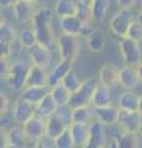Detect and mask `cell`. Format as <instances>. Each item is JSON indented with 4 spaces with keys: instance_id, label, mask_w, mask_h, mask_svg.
I'll list each match as a JSON object with an SVG mask.
<instances>
[{
    "instance_id": "cell-15",
    "label": "cell",
    "mask_w": 142,
    "mask_h": 148,
    "mask_svg": "<svg viewBox=\"0 0 142 148\" xmlns=\"http://www.w3.org/2000/svg\"><path fill=\"white\" fill-rule=\"evenodd\" d=\"M29 56L31 59V64H34V66L47 68L51 64L52 56L49 52V48L38 42L29 49Z\"/></svg>"
},
{
    "instance_id": "cell-37",
    "label": "cell",
    "mask_w": 142,
    "mask_h": 148,
    "mask_svg": "<svg viewBox=\"0 0 142 148\" xmlns=\"http://www.w3.org/2000/svg\"><path fill=\"white\" fill-rule=\"evenodd\" d=\"M0 99H1V116H5L9 108H10V100H9L8 95L5 94V92H1Z\"/></svg>"
},
{
    "instance_id": "cell-24",
    "label": "cell",
    "mask_w": 142,
    "mask_h": 148,
    "mask_svg": "<svg viewBox=\"0 0 142 148\" xmlns=\"http://www.w3.org/2000/svg\"><path fill=\"white\" fill-rule=\"evenodd\" d=\"M49 91H51V88L48 85H46V86H26L24 90L20 91L21 92L20 96L31 104L37 105Z\"/></svg>"
},
{
    "instance_id": "cell-44",
    "label": "cell",
    "mask_w": 142,
    "mask_h": 148,
    "mask_svg": "<svg viewBox=\"0 0 142 148\" xmlns=\"http://www.w3.org/2000/svg\"><path fill=\"white\" fill-rule=\"evenodd\" d=\"M139 112L140 115L142 116V95H141V98H140V105H139Z\"/></svg>"
},
{
    "instance_id": "cell-49",
    "label": "cell",
    "mask_w": 142,
    "mask_h": 148,
    "mask_svg": "<svg viewBox=\"0 0 142 148\" xmlns=\"http://www.w3.org/2000/svg\"><path fill=\"white\" fill-rule=\"evenodd\" d=\"M102 148H109V147H106V146H105V147H102Z\"/></svg>"
},
{
    "instance_id": "cell-5",
    "label": "cell",
    "mask_w": 142,
    "mask_h": 148,
    "mask_svg": "<svg viewBox=\"0 0 142 148\" xmlns=\"http://www.w3.org/2000/svg\"><path fill=\"white\" fill-rule=\"evenodd\" d=\"M119 49H120L122 61L126 66L136 67L142 62V51L140 42H136L129 37H123L119 40Z\"/></svg>"
},
{
    "instance_id": "cell-18",
    "label": "cell",
    "mask_w": 142,
    "mask_h": 148,
    "mask_svg": "<svg viewBox=\"0 0 142 148\" xmlns=\"http://www.w3.org/2000/svg\"><path fill=\"white\" fill-rule=\"evenodd\" d=\"M140 78L136 67L125 66L120 69V85L126 90H136L140 86Z\"/></svg>"
},
{
    "instance_id": "cell-29",
    "label": "cell",
    "mask_w": 142,
    "mask_h": 148,
    "mask_svg": "<svg viewBox=\"0 0 142 148\" xmlns=\"http://www.w3.org/2000/svg\"><path fill=\"white\" fill-rule=\"evenodd\" d=\"M110 8V0H93L90 5L91 20L95 24H100L106 16Z\"/></svg>"
},
{
    "instance_id": "cell-14",
    "label": "cell",
    "mask_w": 142,
    "mask_h": 148,
    "mask_svg": "<svg viewBox=\"0 0 142 148\" xmlns=\"http://www.w3.org/2000/svg\"><path fill=\"white\" fill-rule=\"evenodd\" d=\"M120 116V108L115 105H109L104 108L94 109V117L102 122L104 126H114L119 121Z\"/></svg>"
},
{
    "instance_id": "cell-21",
    "label": "cell",
    "mask_w": 142,
    "mask_h": 148,
    "mask_svg": "<svg viewBox=\"0 0 142 148\" xmlns=\"http://www.w3.org/2000/svg\"><path fill=\"white\" fill-rule=\"evenodd\" d=\"M69 130L72 132L74 145L78 148H83L89 138L90 133V125L89 123H80V122H72L69 126Z\"/></svg>"
},
{
    "instance_id": "cell-3",
    "label": "cell",
    "mask_w": 142,
    "mask_h": 148,
    "mask_svg": "<svg viewBox=\"0 0 142 148\" xmlns=\"http://www.w3.org/2000/svg\"><path fill=\"white\" fill-rule=\"evenodd\" d=\"M31 66L25 59H17L15 62H11L10 71L6 77V82L9 86L14 91H22L26 86V80L29 77Z\"/></svg>"
},
{
    "instance_id": "cell-19",
    "label": "cell",
    "mask_w": 142,
    "mask_h": 148,
    "mask_svg": "<svg viewBox=\"0 0 142 148\" xmlns=\"http://www.w3.org/2000/svg\"><path fill=\"white\" fill-rule=\"evenodd\" d=\"M113 104V92L111 88L105 86L103 84H98L97 89H95L93 98H91L90 105L94 109L104 108V106H109Z\"/></svg>"
},
{
    "instance_id": "cell-27",
    "label": "cell",
    "mask_w": 142,
    "mask_h": 148,
    "mask_svg": "<svg viewBox=\"0 0 142 148\" xmlns=\"http://www.w3.org/2000/svg\"><path fill=\"white\" fill-rule=\"evenodd\" d=\"M140 95H137L134 90H126L120 94L117 100V106L125 111H139Z\"/></svg>"
},
{
    "instance_id": "cell-35",
    "label": "cell",
    "mask_w": 142,
    "mask_h": 148,
    "mask_svg": "<svg viewBox=\"0 0 142 148\" xmlns=\"http://www.w3.org/2000/svg\"><path fill=\"white\" fill-rule=\"evenodd\" d=\"M126 37L136 41V42H142V22H140L137 18L132 21V24L129 27V31H127Z\"/></svg>"
},
{
    "instance_id": "cell-16",
    "label": "cell",
    "mask_w": 142,
    "mask_h": 148,
    "mask_svg": "<svg viewBox=\"0 0 142 148\" xmlns=\"http://www.w3.org/2000/svg\"><path fill=\"white\" fill-rule=\"evenodd\" d=\"M100 84L109 88H115L120 85V69H117L113 64H104L99 71Z\"/></svg>"
},
{
    "instance_id": "cell-31",
    "label": "cell",
    "mask_w": 142,
    "mask_h": 148,
    "mask_svg": "<svg viewBox=\"0 0 142 148\" xmlns=\"http://www.w3.org/2000/svg\"><path fill=\"white\" fill-rule=\"evenodd\" d=\"M49 92H51L52 98L56 100V103L58 104V106H68V103H69L72 92L68 90L67 88L62 84V83H59V84L52 86Z\"/></svg>"
},
{
    "instance_id": "cell-47",
    "label": "cell",
    "mask_w": 142,
    "mask_h": 148,
    "mask_svg": "<svg viewBox=\"0 0 142 148\" xmlns=\"http://www.w3.org/2000/svg\"><path fill=\"white\" fill-rule=\"evenodd\" d=\"M30 1H32V3H35V4H42V3L46 1V0H30Z\"/></svg>"
},
{
    "instance_id": "cell-42",
    "label": "cell",
    "mask_w": 142,
    "mask_h": 148,
    "mask_svg": "<svg viewBox=\"0 0 142 148\" xmlns=\"http://www.w3.org/2000/svg\"><path fill=\"white\" fill-rule=\"evenodd\" d=\"M78 3L83 4V5H85V6H90L91 3H93V0H78Z\"/></svg>"
},
{
    "instance_id": "cell-28",
    "label": "cell",
    "mask_w": 142,
    "mask_h": 148,
    "mask_svg": "<svg viewBox=\"0 0 142 148\" xmlns=\"http://www.w3.org/2000/svg\"><path fill=\"white\" fill-rule=\"evenodd\" d=\"M58 104L56 103V100L52 98L51 92H48L45 98L36 105V115H38L41 117L47 119L51 115H53L58 110Z\"/></svg>"
},
{
    "instance_id": "cell-34",
    "label": "cell",
    "mask_w": 142,
    "mask_h": 148,
    "mask_svg": "<svg viewBox=\"0 0 142 148\" xmlns=\"http://www.w3.org/2000/svg\"><path fill=\"white\" fill-rule=\"evenodd\" d=\"M62 84L64 85L71 92H74V91H77L82 86V84H83V80L79 78V75L77 74V72H74L72 69V71L68 73L64 78H63Z\"/></svg>"
},
{
    "instance_id": "cell-25",
    "label": "cell",
    "mask_w": 142,
    "mask_h": 148,
    "mask_svg": "<svg viewBox=\"0 0 142 148\" xmlns=\"http://www.w3.org/2000/svg\"><path fill=\"white\" fill-rule=\"evenodd\" d=\"M117 148H140V135L137 132L121 131L114 137Z\"/></svg>"
},
{
    "instance_id": "cell-38",
    "label": "cell",
    "mask_w": 142,
    "mask_h": 148,
    "mask_svg": "<svg viewBox=\"0 0 142 148\" xmlns=\"http://www.w3.org/2000/svg\"><path fill=\"white\" fill-rule=\"evenodd\" d=\"M116 3L122 10H131L136 5V0H116Z\"/></svg>"
},
{
    "instance_id": "cell-43",
    "label": "cell",
    "mask_w": 142,
    "mask_h": 148,
    "mask_svg": "<svg viewBox=\"0 0 142 148\" xmlns=\"http://www.w3.org/2000/svg\"><path fill=\"white\" fill-rule=\"evenodd\" d=\"M3 148H19V147H17V146H14V145H11V143L5 142V145H4Z\"/></svg>"
},
{
    "instance_id": "cell-23",
    "label": "cell",
    "mask_w": 142,
    "mask_h": 148,
    "mask_svg": "<svg viewBox=\"0 0 142 148\" xmlns=\"http://www.w3.org/2000/svg\"><path fill=\"white\" fill-rule=\"evenodd\" d=\"M27 137L25 135L22 125L16 123L15 126H10L5 131V142L11 143L14 146H17L19 148H26Z\"/></svg>"
},
{
    "instance_id": "cell-2",
    "label": "cell",
    "mask_w": 142,
    "mask_h": 148,
    "mask_svg": "<svg viewBox=\"0 0 142 148\" xmlns=\"http://www.w3.org/2000/svg\"><path fill=\"white\" fill-rule=\"evenodd\" d=\"M72 110L68 106H59L58 110L46 119V137L53 141L72 125Z\"/></svg>"
},
{
    "instance_id": "cell-39",
    "label": "cell",
    "mask_w": 142,
    "mask_h": 148,
    "mask_svg": "<svg viewBox=\"0 0 142 148\" xmlns=\"http://www.w3.org/2000/svg\"><path fill=\"white\" fill-rule=\"evenodd\" d=\"M17 0H0V6L3 9H8V8H12L15 5V3Z\"/></svg>"
},
{
    "instance_id": "cell-10",
    "label": "cell",
    "mask_w": 142,
    "mask_h": 148,
    "mask_svg": "<svg viewBox=\"0 0 142 148\" xmlns=\"http://www.w3.org/2000/svg\"><path fill=\"white\" fill-rule=\"evenodd\" d=\"M36 115V105L29 103L21 96L12 105V120L19 125H24Z\"/></svg>"
},
{
    "instance_id": "cell-13",
    "label": "cell",
    "mask_w": 142,
    "mask_h": 148,
    "mask_svg": "<svg viewBox=\"0 0 142 148\" xmlns=\"http://www.w3.org/2000/svg\"><path fill=\"white\" fill-rule=\"evenodd\" d=\"M106 146V135L105 126L98 120L90 123V133L88 142L83 148H102Z\"/></svg>"
},
{
    "instance_id": "cell-32",
    "label": "cell",
    "mask_w": 142,
    "mask_h": 148,
    "mask_svg": "<svg viewBox=\"0 0 142 148\" xmlns=\"http://www.w3.org/2000/svg\"><path fill=\"white\" fill-rule=\"evenodd\" d=\"M19 41L24 48L30 49L32 46L37 43V36L32 27H24L19 31Z\"/></svg>"
},
{
    "instance_id": "cell-8",
    "label": "cell",
    "mask_w": 142,
    "mask_h": 148,
    "mask_svg": "<svg viewBox=\"0 0 142 148\" xmlns=\"http://www.w3.org/2000/svg\"><path fill=\"white\" fill-rule=\"evenodd\" d=\"M59 29H61L62 34L86 37L90 34V31L93 30V27L90 25L84 24L83 20L78 15H73L59 18Z\"/></svg>"
},
{
    "instance_id": "cell-12",
    "label": "cell",
    "mask_w": 142,
    "mask_h": 148,
    "mask_svg": "<svg viewBox=\"0 0 142 148\" xmlns=\"http://www.w3.org/2000/svg\"><path fill=\"white\" fill-rule=\"evenodd\" d=\"M142 123V116L139 111H125L120 109V116H119L117 125L122 131L137 132Z\"/></svg>"
},
{
    "instance_id": "cell-6",
    "label": "cell",
    "mask_w": 142,
    "mask_h": 148,
    "mask_svg": "<svg viewBox=\"0 0 142 148\" xmlns=\"http://www.w3.org/2000/svg\"><path fill=\"white\" fill-rule=\"evenodd\" d=\"M134 20H136V18L134 17V14L131 12V10H122V9H120V11L114 14L113 17L110 18L109 30L119 40L123 38V37H126L129 27Z\"/></svg>"
},
{
    "instance_id": "cell-33",
    "label": "cell",
    "mask_w": 142,
    "mask_h": 148,
    "mask_svg": "<svg viewBox=\"0 0 142 148\" xmlns=\"http://www.w3.org/2000/svg\"><path fill=\"white\" fill-rule=\"evenodd\" d=\"M53 142L54 148H74V140H73L72 132L69 128H67L66 131H63L58 137H56Z\"/></svg>"
},
{
    "instance_id": "cell-48",
    "label": "cell",
    "mask_w": 142,
    "mask_h": 148,
    "mask_svg": "<svg viewBox=\"0 0 142 148\" xmlns=\"http://www.w3.org/2000/svg\"><path fill=\"white\" fill-rule=\"evenodd\" d=\"M137 133L140 135V137H142V123H141V126H140V128H139V131H137Z\"/></svg>"
},
{
    "instance_id": "cell-46",
    "label": "cell",
    "mask_w": 142,
    "mask_h": 148,
    "mask_svg": "<svg viewBox=\"0 0 142 148\" xmlns=\"http://www.w3.org/2000/svg\"><path fill=\"white\" fill-rule=\"evenodd\" d=\"M137 20H139L140 22H142V9H141V10H140V12H139V15H137Z\"/></svg>"
},
{
    "instance_id": "cell-36",
    "label": "cell",
    "mask_w": 142,
    "mask_h": 148,
    "mask_svg": "<svg viewBox=\"0 0 142 148\" xmlns=\"http://www.w3.org/2000/svg\"><path fill=\"white\" fill-rule=\"evenodd\" d=\"M10 66L11 62L9 61V58L0 57V74H1V78H4V79H6L9 71H10Z\"/></svg>"
},
{
    "instance_id": "cell-41",
    "label": "cell",
    "mask_w": 142,
    "mask_h": 148,
    "mask_svg": "<svg viewBox=\"0 0 142 148\" xmlns=\"http://www.w3.org/2000/svg\"><path fill=\"white\" fill-rule=\"evenodd\" d=\"M136 69H137V74H139V78H140V83H141V85H142V62L140 64H137Z\"/></svg>"
},
{
    "instance_id": "cell-17",
    "label": "cell",
    "mask_w": 142,
    "mask_h": 148,
    "mask_svg": "<svg viewBox=\"0 0 142 148\" xmlns=\"http://www.w3.org/2000/svg\"><path fill=\"white\" fill-rule=\"evenodd\" d=\"M72 69H73V62L61 58V61L54 66V68L48 74V86L52 88L54 85L59 84V83H62L63 78H64Z\"/></svg>"
},
{
    "instance_id": "cell-1",
    "label": "cell",
    "mask_w": 142,
    "mask_h": 148,
    "mask_svg": "<svg viewBox=\"0 0 142 148\" xmlns=\"http://www.w3.org/2000/svg\"><path fill=\"white\" fill-rule=\"evenodd\" d=\"M53 16L54 11H52L51 8L42 6L37 9L35 14V17L32 20V29L37 36V42L51 48L54 43V32H53Z\"/></svg>"
},
{
    "instance_id": "cell-22",
    "label": "cell",
    "mask_w": 142,
    "mask_h": 148,
    "mask_svg": "<svg viewBox=\"0 0 142 148\" xmlns=\"http://www.w3.org/2000/svg\"><path fill=\"white\" fill-rule=\"evenodd\" d=\"M86 38V47L91 52H100L105 48L106 45V37L102 29L99 27H93V30L90 31V34L85 37Z\"/></svg>"
},
{
    "instance_id": "cell-11",
    "label": "cell",
    "mask_w": 142,
    "mask_h": 148,
    "mask_svg": "<svg viewBox=\"0 0 142 148\" xmlns=\"http://www.w3.org/2000/svg\"><path fill=\"white\" fill-rule=\"evenodd\" d=\"M36 5L30 0H17L15 3V5L12 6V12H14V17L19 24H29L32 22L35 14L37 11Z\"/></svg>"
},
{
    "instance_id": "cell-26",
    "label": "cell",
    "mask_w": 142,
    "mask_h": 148,
    "mask_svg": "<svg viewBox=\"0 0 142 148\" xmlns=\"http://www.w3.org/2000/svg\"><path fill=\"white\" fill-rule=\"evenodd\" d=\"M78 9H79V3H77L75 0H57V3L54 4L53 11L58 18H62L77 15Z\"/></svg>"
},
{
    "instance_id": "cell-4",
    "label": "cell",
    "mask_w": 142,
    "mask_h": 148,
    "mask_svg": "<svg viewBox=\"0 0 142 148\" xmlns=\"http://www.w3.org/2000/svg\"><path fill=\"white\" fill-rule=\"evenodd\" d=\"M98 86V82L94 78H88V79L83 80V84L78 89L77 91L72 92L69 103H68V108L71 110L80 108V106H85V105H90L91 103V98L95 89Z\"/></svg>"
},
{
    "instance_id": "cell-20",
    "label": "cell",
    "mask_w": 142,
    "mask_h": 148,
    "mask_svg": "<svg viewBox=\"0 0 142 148\" xmlns=\"http://www.w3.org/2000/svg\"><path fill=\"white\" fill-rule=\"evenodd\" d=\"M48 74L47 68L40 66H31L29 77L26 80V86H46L48 85ZM25 86V88H26Z\"/></svg>"
},
{
    "instance_id": "cell-7",
    "label": "cell",
    "mask_w": 142,
    "mask_h": 148,
    "mask_svg": "<svg viewBox=\"0 0 142 148\" xmlns=\"http://www.w3.org/2000/svg\"><path fill=\"white\" fill-rule=\"evenodd\" d=\"M57 47L62 59L74 62L79 56L80 43L79 40H78V36L61 34L57 38Z\"/></svg>"
},
{
    "instance_id": "cell-30",
    "label": "cell",
    "mask_w": 142,
    "mask_h": 148,
    "mask_svg": "<svg viewBox=\"0 0 142 148\" xmlns=\"http://www.w3.org/2000/svg\"><path fill=\"white\" fill-rule=\"evenodd\" d=\"M94 116V108L91 105L80 106V108L72 110V120L73 122L89 123L90 120Z\"/></svg>"
},
{
    "instance_id": "cell-45",
    "label": "cell",
    "mask_w": 142,
    "mask_h": 148,
    "mask_svg": "<svg viewBox=\"0 0 142 148\" xmlns=\"http://www.w3.org/2000/svg\"><path fill=\"white\" fill-rule=\"evenodd\" d=\"M108 147H109V148H117V147H116V143L114 142V141H111V142H110L109 145H108Z\"/></svg>"
},
{
    "instance_id": "cell-9",
    "label": "cell",
    "mask_w": 142,
    "mask_h": 148,
    "mask_svg": "<svg viewBox=\"0 0 142 148\" xmlns=\"http://www.w3.org/2000/svg\"><path fill=\"white\" fill-rule=\"evenodd\" d=\"M27 140L31 142H38L46 137V119L35 115L29 121L22 125Z\"/></svg>"
},
{
    "instance_id": "cell-40",
    "label": "cell",
    "mask_w": 142,
    "mask_h": 148,
    "mask_svg": "<svg viewBox=\"0 0 142 148\" xmlns=\"http://www.w3.org/2000/svg\"><path fill=\"white\" fill-rule=\"evenodd\" d=\"M32 148H51V147H48L42 140H41V141H38V142H35L34 146H32Z\"/></svg>"
}]
</instances>
